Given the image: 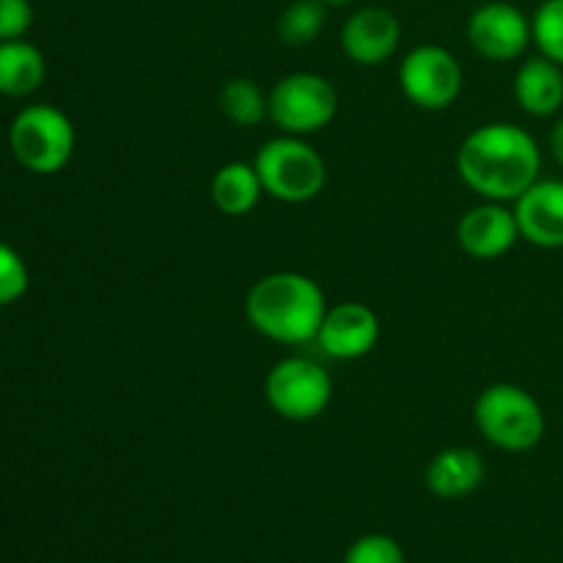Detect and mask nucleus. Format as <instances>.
Listing matches in <instances>:
<instances>
[{
  "mask_svg": "<svg viewBox=\"0 0 563 563\" xmlns=\"http://www.w3.org/2000/svg\"><path fill=\"white\" fill-rule=\"evenodd\" d=\"M328 308L322 286L311 275L295 269L262 275L245 297V317L251 328L264 339L286 346L317 341Z\"/></svg>",
  "mask_w": 563,
  "mask_h": 563,
  "instance_id": "f03ea898",
  "label": "nucleus"
},
{
  "mask_svg": "<svg viewBox=\"0 0 563 563\" xmlns=\"http://www.w3.org/2000/svg\"><path fill=\"white\" fill-rule=\"evenodd\" d=\"M401 44V22L383 5H366L341 25V49L357 66H383Z\"/></svg>",
  "mask_w": 563,
  "mask_h": 563,
  "instance_id": "f8f14e48",
  "label": "nucleus"
},
{
  "mask_svg": "<svg viewBox=\"0 0 563 563\" xmlns=\"http://www.w3.org/2000/svg\"><path fill=\"white\" fill-rule=\"evenodd\" d=\"M328 5H346V3H355V0H324Z\"/></svg>",
  "mask_w": 563,
  "mask_h": 563,
  "instance_id": "393cba45",
  "label": "nucleus"
},
{
  "mask_svg": "<svg viewBox=\"0 0 563 563\" xmlns=\"http://www.w3.org/2000/svg\"><path fill=\"white\" fill-rule=\"evenodd\" d=\"M515 218L520 236L542 251L563 247V179L539 176L515 201Z\"/></svg>",
  "mask_w": 563,
  "mask_h": 563,
  "instance_id": "ddd939ff",
  "label": "nucleus"
},
{
  "mask_svg": "<svg viewBox=\"0 0 563 563\" xmlns=\"http://www.w3.org/2000/svg\"><path fill=\"white\" fill-rule=\"evenodd\" d=\"M339 113V91L317 71H291L269 91V121L284 135L308 137L333 124Z\"/></svg>",
  "mask_w": 563,
  "mask_h": 563,
  "instance_id": "423d86ee",
  "label": "nucleus"
},
{
  "mask_svg": "<svg viewBox=\"0 0 563 563\" xmlns=\"http://www.w3.org/2000/svg\"><path fill=\"white\" fill-rule=\"evenodd\" d=\"M550 152H553L555 163L563 168V119L555 121V126L550 130Z\"/></svg>",
  "mask_w": 563,
  "mask_h": 563,
  "instance_id": "b1692460",
  "label": "nucleus"
},
{
  "mask_svg": "<svg viewBox=\"0 0 563 563\" xmlns=\"http://www.w3.org/2000/svg\"><path fill=\"white\" fill-rule=\"evenodd\" d=\"M399 86L407 102L438 113L460 99L465 71L456 55L440 44H418L399 64Z\"/></svg>",
  "mask_w": 563,
  "mask_h": 563,
  "instance_id": "6e6552de",
  "label": "nucleus"
},
{
  "mask_svg": "<svg viewBox=\"0 0 563 563\" xmlns=\"http://www.w3.org/2000/svg\"><path fill=\"white\" fill-rule=\"evenodd\" d=\"M33 25L31 0H0V42L25 38Z\"/></svg>",
  "mask_w": 563,
  "mask_h": 563,
  "instance_id": "5701e85b",
  "label": "nucleus"
},
{
  "mask_svg": "<svg viewBox=\"0 0 563 563\" xmlns=\"http://www.w3.org/2000/svg\"><path fill=\"white\" fill-rule=\"evenodd\" d=\"M47 77V60L36 44L25 38L0 42V93L11 99L31 97Z\"/></svg>",
  "mask_w": 563,
  "mask_h": 563,
  "instance_id": "dca6fc26",
  "label": "nucleus"
},
{
  "mask_svg": "<svg viewBox=\"0 0 563 563\" xmlns=\"http://www.w3.org/2000/svg\"><path fill=\"white\" fill-rule=\"evenodd\" d=\"M218 108L234 126H258L269 119V93L251 77H231L218 93Z\"/></svg>",
  "mask_w": 563,
  "mask_h": 563,
  "instance_id": "a211bd4d",
  "label": "nucleus"
},
{
  "mask_svg": "<svg viewBox=\"0 0 563 563\" xmlns=\"http://www.w3.org/2000/svg\"><path fill=\"white\" fill-rule=\"evenodd\" d=\"M427 489L440 500H462L476 493L487 478V462L471 445H451L429 460Z\"/></svg>",
  "mask_w": 563,
  "mask_h": 563,
  "instance_id": "4468645a",
  "label": "nucleus"
},
{
  "mask_svg": "<svg viewBox=\"0 0 563 563\" xmlns=\"http://www.w3.org/2000/svg\"><path fill=\"white\" fill-rule=\"evenodd\" d=\"M456 174L482 201L515 203L542 174V148L522 126L493 121L460 143Z\"/></svg>",
  "mask_w": 563,
  "mask_h": 563,
  "instance_id": "f257e3e1",
  "label": "nucleus"
},
{
  "mask_svg": "<svg viewBox=\"0 0 563 563\" xmlns=\"http://www.w3.org/2000/svg\"><path fill=\"white\" fill-rule=\"evenodd\" d=\"M324 5H328L324 0H295V3L286 5L278 20L280 42L289 44V47H306V44L317 42L324 22H328Z\"/></svg>",
  "mask_w": 563,
  "mask_h": 563,
  "instance_id": "6ab92c4d",
  "label": "nucleus"
},
{
  "mask_svg": "<svg viewBox=\"0 0 563 563\" xmlns=\"http://www.w3.org/2000/svg\"><path fill=\"white\" fill-rule=\"evenodd\" d=\"M77 132L55 104H27L9 126V148L16 163L36 176H53L75 157Z\"/></svg>",
  "mask_w": 563,
  "mask_h": 563,
  "instance_id": "39448f33",
  "label": "nucleus"
},
{
  "mask_svg": "<svg viewBox=\"0 0 563 563\" xmlns=\"http://www.w3.org/2000/svg\"><path fill=\"white\" fill-rule=\"evenodd\" d=\"M264 396H267L269 410L284 421H317L333 401V377L317 361L291 355L269 368Z\"/></svg>",
  "mask_w": 563,
  "mask_h": 563,
  "instance_id": "0eeeda50",
  "label": "nucleus"
},
{
  "mask_svg": "<svg viewBox=\"0 0 563 563\" xmlns=\"http://www.w3.org/2000/svg\"><path fill=\"white\" fill-rule=\"evenodd\" d=\"M517 240H522L520 225L509 203L482 201L467 209L456 223V242L467 256L478 262L504 258L517 245Z\"/></svg>",
  "mask_w": 563,
  "mask_h": 563,
  "instance_id": "9b49d317",
  "label": "nucleus"
},
{
  "mask_svg": "<svg viewBox=\"0 0 563 563\" xmlns=\"http://www.w3.org/2000/svg\"><path fill=\"white\" fill-rule=\"evenodd\" d=\"M533 44L539 55L563 66V0H542L531 16Z\"/></svg>",
  "mask_w": 563,
  "mask_h": 563,
  "instance_id": "aec40b11",
  "label": "nucleus"
},
{
  "mask_svg": "<svg viewBox=\"0 0 563 563\" xmlns=\"http://www.w3.org/2000/svg\"><path fill=\"white\" fill-rule=\"evenodd\" d=\"M27 286H31V273H27L25 258L9 242H0V308L22 300Z\"/></svg>",
  "mask_w": 563,
  "mask_h": 563,
  "instance_id": "4be33fe9",
  "label": "nucleus"
},
{
  "mask_svg": "<svg viewBox=\"0 0 563 563\" xmlns=\"http://www.w3.org/2000/svg\"><path fill=\"white\" fill-rule=\"evenodd\" d=\"M467 42L493 64L520 58L533 42L531 16L509 0H489L467 20Z\"/></svg>",
  "mask_w": 563,
  "mask_h": 563,
  "instance_id": "1a4fd4ad",
  "label": "nucleus"
},
{
  "mask_svg": "<svg viewBox=\"0 0 563 563\" xmlns=\"http://www.w3.org/2000/svg\"><path fill=\"white\" fill-rule=\"evenodd\" d=\"M209 196H212V203L218 207V212L229 214V218L251 214L264 196V187L256 174V165L240 163V159L225 163L223 168H218V174L212 176Z\"/></svg>",
  "mask_w": 563,
  "mask_h": 563,
  "instance_id": "f3484780",
  "label": "nucleus"
},
{
  "mask_svg": "<svg viewBox=\"0 0 563 563\" xmlns=\"http://www.w3.org/2000/svg\"><path fill=\"white\" fill-rule=\"evenodd\" d=\"M253 165L264 192L275 201L308 203L328 185V163L306 137L280 132L258 148Z\"/></svg>",
  "mask_w": 563,
  "mask_h": 563,
  "instance_id": "20e7f679",
  "label": "nucleus"
},
{
  "mask_svg": "<svg viewBox=\"0 0 563 563\" xmlns=\"http://www.w3.org/2000/svg\"><path fill=\"white\" fill-rule=\"evenodd\" d=\"M341 563H407V555L388 533H363L346 548Z\"/></svg>",
  "mask_w": 563,
  "mask_h": 563,
  "instance_id": "412c9836",
  "label": "nucleus"
},
{
  "mask_svg": "<svg viewBox=\"0 0 563 563\" xmlns=\"http://www.w3.org/2000/svg\"><path fill=\"white\" fill-rule=\"evenodd\" d=\"M473 423L489 445L506 454H526L544 440L548 416L531 390L515 383H495L473 405Z\"/></svg>",
  "mask_w": 563,
  "mask_h": 563,
  "instance_id": "7ed1b4c3",
  "label": "nucleus"
},
{
  "mask_svg": "<svg viewBox=\"0 0 563 563\" xmlns=\"http://www.w3.org/2000/svg\"><path fill=\"white\" fill-rule=\"evenodd\" d=\"M515 102L533 119H550L563 108V66L537 55L515 75Z\"/></svg>",
  "mask_w": 563,
  "mask_h": 563,
  "instance_id": "2eb2a0df",
  "label": "nucleus"
},
{
  "mask_svg": "<svg viewBox=\"0 0 563 563\" xmlns=\"http://www.w3.org/2000/svg\"><path fill=\"white\" fill-rule=\"evenodd\" d=\"M379 317L366 302H335L328 308L317 344L330 361H361L377 346Z\"/></svg>",
  "mask_w": 563,
  "mask_h": 563,
  "instance_id": "9d476101",
  "label": "nucleus"
}]
</instances>
